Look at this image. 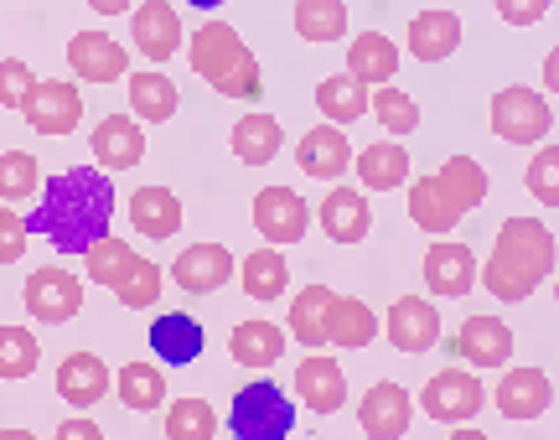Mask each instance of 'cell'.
Listing matches in <instances>:
<instances>
[{
    "label": "cell",
    "instance_id": "49",
    "mask_svg": "<svg viewBox=\"0 0 559 440\" xmlns=\"http://www.w3.org/2000/svg\"><path fill=\"white\" fill-rule=\"evenodd\" d=\"M88 5H94L99 16H120V11H135L140 0H88Z\"/></svg>",
    "mask_w": 559,
    "mask_h": 440
},
{
    "label": "cell",
    "instance_id": "16",
    "mask_svg": "<svg viewBox=\"0 0 559 440\" xmlns=\"http://www.w3.org/2000/svg\"><path fill=\"white\" fill-rule=\"evenodd\" d=\"M68 62H73V73L83 83H115L130 68V52L109 32H79L68 41Z\"/></svg>",
    "mask_w": 559,
    "mask_h": 440
},
{
    "label": "cell",
    "instance_id": "37",
    "mask_svg": "<svg viewBox=\"0 0 559 440\" xmlns=\"http://www.w3.org/2000/svg\"><path fill=\"white\" fill-rule=\"evenodd\" d=\"M296 32L306 41H337L347 32V5L342 0H296Z\"/></svg>",
    "mask_w": 559,
    "mask_h": 440
},
{
    "label": "cell",
    "instance_id": "39",
    "mask_svg": "<svg viewBox=\"0 0 559 440\" xmlns=\"http://www.w3.org/2000/svg\"><path fill=\"white\" fill-rule=\"evenodd\" d=\"M218 436V415L207 400H177L171 415H166V440H213Z\"/></svg>",
    "mask_w": 559,
    "mask_h": 440
},
{
    "label": "cell",
    "instance_id": "1",
    "mask_svg": "<svg viewBox=\"0 0 559 440\" xmlns=\"http://www.w3.org/2000/svg\"><path fill=\"white\" fill-rule=\"evenodd\" d=\"M115 223V181L99 166H73L62 177L41 181V202L32 207L26 228L47 234L58 254H88L99 239H109Z\"/></svg>",
    "mask_w": 559,
    "mask_h": 440
},
{
    "label": "cell",
    "instance_id": "44",
    "mask_svg": "<svg viewBox=\"0 0 559 440\" xmlns=\"http://www.w3.org/2000/svg\"><path fill=\"white\" fill-rule=\"evenodd\" d=\"M528 192L544 207H559V145H544L539 156L528 160Z\"/></svg>",
    "mask_w": 559,
    "mask_h": 440
},
{
    "label": "cell",
    "instance_id": "54",
    "mask_svg": "<svg viewBox=\"0 0 559 440\" xmlns=\"http://www.w3.org/2000/svg\"><path fill=\"white\" fill-rule=\"evenodd\" d=\"M555 296H559V281H555Z\"/></svg>",
    "mask_w": 559,
    "mask_h": 440
},
{
    "label": "cell",
    "instance_id": "14",
    "mask_svg": "<svg viewBox=\"0 0 559 440\" xmlns=\"http://www.w3.org/2000/svg\"><path fill=\"white\" fill-rule=\"evenodd\" d=\"M492 400H498L502 420H539L549 400H555V383H549L544 368H508Z\"/></svg>",
    "mask_w": 559,
    "mask_h": 440
},
{
    "label": "cell",
    "instance_id": "13",
    "mask_svg": "<svg viewBox=\"0 0 559 440\" xmlns=\"http://www.w3.org/2000/svg\"><path fill=\"white\" fill-rule=\"evenodd\" d=\"M88 151L99 160V171H130V166H140V156H145L140 120L135 115H109V120H99L94 135H88Z\"/></svg>",
    "mask_w": 559,
    "mask_h": 440
},
{
    "label": "cell",
    "instance_id": "29",
    "mask_svg": "<svg viewBox=\"0 0 559 440\" xmlns=\"http://www.w3.org/2000/svg\"><path fill=\"white\" fill-rule=\"evenodd\" d=\"M280 145H285L280 120L275 115H264V109H254V115H243V120L234 124V156H239L243 166H264V160H275Z\"/></svg>",
    "mask_w": 559,
    "mask_h": 440
},
{
    "label": "cell",
    "instance_id": "45",
    "mask_svg": "<svg viewBox=\"0 0 559 440\" xmlns=\"http://www.w3.org/2000/svg\"><path fill=\"white\" fill-rule=\"evenodd\" d=\"M32 88H37V79H32V68H26V62L21 58L0 62V109H26Z\"/></svg>",
    "mask_w": 559,
    "mask_h": 440
},
{
    "label": "cell",
    "instance_id": "26",
    "mask_svg": "<svg viewBox=\"0 0 559 440\" xmlns=\"http://www.w3.org/2000/svg\"><path fill=\"white\" fill-rule=\"evenodd\" d=\"M347 73L362 79L368 88H373V83L383 88V83L400 73V47L383 37V32H362V37H353V47H347Z\"/></svg>",
    "mask_w": 559,
    "mask_h": 440
},
{
    "label": "cell",
    "instance_id": "33",
    "mask_svg": "<svg viewBox=\"0 0 559 440\" xmlns=\"http://www.w3.org/2000/svg\"><path fill=\"white\" fill-rule=\"evenodd\" d=\"M177 104H181V94L166 73H130V109H135V120L166 124L177 115Z\"/></svg>",
    "mask_w": 559,
    "mask_h": 440
},
{
    "label": "cell",
    "instance_id": "27",
    "mask_svg": "<svg viewBox=\"0 0 559 440\" xmlns=\"http://www.w3.org/2000/svg\"><path fill=\"white\" fill-rule=\"evenodd\" d=\"M151 347H156V358H166V362H177V368H187V362L202 358L207 337H202V326H198L192 317L171 311V317H156V326H151Z\"/></svg>",
    "mask_w": 559,
    "mask_h": 440
},
{
    "label": "cell",
    "instance_id": "18",
    "mask_svg": "<svg viewBox=\"0 0 559 440\" xmlns=\"http://www.w3.org/2000/svg\"><path fill=\"white\" fill-rule=\"evenodd\" d=\"M296 160L306 177H326L337 181L347 166H353V145L342 135V124H317V130H306L296 145Z\"/></svg>",
    "mask_w": 559,
    "mask_h": 440
},
{
    "label": "cell",
    "instance_id": "31",
    "mask_svg": "<svg viewBox=\"0 0 559 440\" xmlns=\"http://www.w3.org/2000/svg\"><path fill=\"white\" fill-rule=\"evenodd\" d=\"M358 177L368 192H394V187H404V177H409V151L394 141H379V145H362L358 156Z\"/></svg>",
    "mask_w": 559,
    "mask_h": 440
},
{
    "label": "cell",
    "instance_id": "47",
    "mask_svg": "<svg viewBox=\"0 0 559 440\" xmlns=\"http://www.w3.org/2000/svg\"><path fill=\"white\" fill-rule=\"evenodd\" d=\"M549 5H555V0H498V16L508 21V26H539V21L549 16Z\"/></svg>",
    "mask_w": 559,
    "mask_h": 440
},
{
    "label": "cell",
    "instance_id": "11",
    "mask_svg": "<svg viewBox=\"0 0 559 440\" xmlns=\"http://www.w3.org/2000/svg\"><path fill=\"white\" fill-rule=\"evenodd\" d=\"M481 281L477 270V254L466 249V243H430L425 249V285H430V296H445V300H461L472 285Z\"/></svg>",
    "mask_w": 559,
    "mask_h": 440
},
{
    "label": "cell",
    "instance_id": "43",
    "mask_svg": "<svg viewBox=\"0 0 559 440\" xmlns=\"http://www.w3.org/2000/svg\"><path fill=\"white\" fill-rule=\"evenodd\" d=\"M373 115H379V124L389 130V135H409V130L419 124L415 99H409L404 88H389V83H383L379 94H373Z\"/></svg>",
    "mask_w": 559,
    "mask_h": 440
},
{
    "label": "cell",
    "instance_id": "38",
    "mask_svg": "<svg viewBox=\"0 0 559 440\" xmlns=\"http://www.w3.org/2000/svg\"><path fill=\"white\" fill-rule=\"evenodd\" d=\"M41 362V347L26 326H0V379L5 383H21L32 379Z\"/></svg>",
    "mask_w": 559,
    "mask_h": 440
},
{
    "label": "cell",
    "instance_id": "35",
    "mask_svg": "<svg viewBox=\"0 0 559 440\" xmlns=\"http://www.w3.org/2000/svg\"><path fill=\"white\" fill-rule=\"evenodd\" d=\"M285 285H290V264L280 260V249H254V254H243V290L254 300H280L285 296Z\"/></svg>",
    "mask_w": 559,
    "mask_h": 440
},
{
    "label": "cell",
    "instance_id": "19",
    "mask_svg": "<svg viewBox=\"0 0 559 440\" xmlns=\"http://www.w3.org/2000/svg\"><path fill=\"white\" fill-rule=\"evenodd\" d=\"M436 337H440V317L430 300L404 296L389 306V342H394L400 353H430Z\"/></svg>",
    "mask_w": 559,
    "mask_h": 440
},
{
    "label": "cell",
    "instance_id": "25",
    "mask_svg": "<svg viewBox=\"0 0 559 440\" xmlns=\"http://www.w3.org/2000/svg\"><path fill=\"white\" fill-rule=\"evenodd\" d=\"M130 223L145 239H171L181 228V198L171 187H140L130 198Z\"/></svg>",
    "mask_w": 559,
    "mask_h": 440
},
{
    "label": "cell",
    "instance_id": "32",
    "mask_svg": "<svg viewBox=\"0 0 559 440\" xmlns=\"http://www.w3.org/2000/svg\"><path fill=\"white\" fill-rule=\"evenodd\" d=\"M228 353L243 368H270L285 353V332H280L275 321H243V326H234V337H228Z\"/></svg>",
    "mask_w": 559,
    "mask_h": 440
},
{
    "label": "cell",
    "instance_id": "50",
    "mask_svg": "<svg viewBox=\"0 0 559 440\" xmlns=\"http://www.w3.org/2000/svg\"><path fill=\"white\" fill-rule=\"evenodd\" d=\"M544 83H549V88L559 94V47L549 52V58H544Z\"/></svg>",
    "mask_w": 559,
    "mask_h": 440
},
{
    "label": "cell",
    "instance_id": "6",
    "mask_svg": "<svg viewBox=\"0 0 559 440\" xmlns=\"http://www.w3.org/2000/svg\"><path fill=\"white\" fill-rule=\"evenodd\" d=\"M555 124V109L544 104V94H534L528 83H513L492 99V135L508 145H534L549 135Z\"/></svg>",
    "mask_w": 559,
    "mask_h": 440
},
{
    "label": "cell",
    "instance_id": "52",
    "mask_svg": "<svg viewBox=\"0 0 559 440\" xmlns=\"http://www.w3.org/2000/svg\"><path fill=\"white\" fill-rule=\"evenodd\" d=\"M445 440H487L481 430H456V436H445Z\"/></svg>",
    "mask_w": 559,
    "mask_h": 440
},
{
    "label": "cell",
    "instance_id": "34",
    "mask_svg": "<svg viewBox=\"0 0 559 440\" xmlns=\"http://www.w3.org/2000/svg\"><path fill=\"white\" fill-rule=\"evenodd\" d=\"M337 290L326 285H306L296 300H290V337L306 342V347H321L326 342V311H332Z\"/></svg>",
    "mask_w": 559,
    "mask_h": 440
},
{
    "label": "cell",
    "instance_id": "10",
    "mask_svg": "<svg viewBox=\"0 0 559 440\" xmlns=\"http://www.w3.org/2000/svg\"><path fill=\"white\" fill-rule=\"evenodd\" d=\"M83 306V285L79 275H68V270H58V264H47V270H37L32 281H26V311L37 321H47V326H62V321H73Z\"/></svg>",
    "mask_w": 559,
    "mask_h": 440
},
{
    "label": "cell",
    "instance_id": "22",
    "mask_svg": "<svg viewBox=\"0 0 559 440\" xmlns=\"http://www.w3.org/2000/svg\"><path fill=\"white\" fill-rule=\"evenodd\" d=\"M58 394L73 404V409L99 404L104 394H109V368H104V358H94V353H68L58 368Z\"/></svg>",
    "mask_w": 559,
    "mask_h": 440
},
{
    "label": "cell",
    "instance_id": "15",
    "mask_svg": "<svg viewBox=\"0 0 559 440\" xmlns=\"http://www.w3.org/2000/svg\"><path fill=\"white\" fill-rule=\"evenodd\" d=\"M171 275L187 296H213L228 285L234 275V254L223 249V243H192V249H181L177 264H171Z\"/></svg>",
    "mask_w": 559,
    "mask_h": 440
},
{
    "label": "cell",
    "instance_id": "3",
    "mask_svg": "<svg viewBox=\"0 0 559 440\" xmlns=\"http://www.w3.org/2000/svg\"><path fill=\"white\" fill-rule=\"evenodd\" d=\"M481 198H487V171L472 156H451L440 171L409 187V218L425 234H451Z\"/></svg>",
    "mask_w": 559,
    "mask_h": 440
},
{
    "label": "cell",
    "instance_id": "7",
    "mask_svg": "<svg viewBox=\"0 0 559 440\" xmlns=\"http://www.w3.org/2000/svg\"><path fill=\"white\" fill-rule=\"evenodd\" d=\"M254 228L270 249H285V243H300L306 228H311V207L300 192L290 187H260L254 192Z\"/></svg>",
    "mask_w": 559,
    "mask_h": 440
},
{
    "label": "cell",
    "instance_id": "20",
    "mask_svg": "<svg viewBox=\"0 0 559 440\" xmlns=\"http://www.w3.org/2000/svg\"><path fill=\"white\" fill-rule=\"evenodd\" d=\"M368 228H373V213H368V198H362V192L337 187V192L321 198V234H326V239L358 243V239H368Z\"/></svg>",
    "mask_w": 559,
    "mask_h": 440
},
{
    "label": "cell",
    "instance_id": "30",
    "mask_svg": "<svg viewBox=\"0 0 559 440\" xmlns=\"http://www.w3.org/2000/svg\"><path fill=\"white\" fill-rule=\"evenodd\" d=\"M317 109L332 124H347V120H362V109H373V94H368V83L353 79V73H332V79L317 88Z\"/></svg>",
    "mask_w": 559,
    "mask_h": 440
},
{
    "label": "cell",
    "instance_id": "42",
    "mask_svg": "<svg viewBox=\"0 0 559 440\" xmlns=\"http://www.w3.org/2000/svg\"><path fill=\"white\" fill-rule=\"evenodd\" d=\"M41 192V171L37 160L26 156V151H0V198L5 202H21Z\"/></svg>",
    "mask_w": 559,
    "mask_h": 440
},
{
    "label": "cell",
    "instance_id": "53",
    "mask_svg": "<svg viewBox=\"0 0 559 440\" xmlns=\"http://www.w3.org/2000/svg\"><path fill=\"white\" fill-rule=\"evenodd\" d=\"M187 5H198V11H213V5H228V0H187Z\"/></svg>",
    "mask_w": 559,
    "mask_h": 440
},
{
    "label": "cell",
    "instance_id": "8",
    "mask_svg": "<svg viewBox=\"0 0 559 440\" xmlns=\"http://www.w3.org/2000/svg\"><path fill=\"white\" fill-rule=\"evenodd\" d=\"M481 404H487V389H481V379L466 373V368H445V373H436V379L419 389V409H425L430 420H445V425L472 420Z\"/></svg>",
    "mask_w": 559,
    "mask_h": 440
},
{
    "label": "cell",
    "instance_id": "28",
    "mask_svg": "<svg viewBox=\"0 0 559 440\" xmlns=\"http://www.w3.org/2000/svg\"><path fill=\"white\" fill-rule=\"evenodd\" d=\"M379 337V317L368 311V300L358 296H337L332 300V311H326V342H337V347H368V342Z\"/></svg>",
    "mask_w": 559,
    "mask_h": 440
},
{
    "label": "cell",
    "instance_id": "51",
    "mask_svg": "<svg viewBox=\"0 0 559 440\" xmlns=\"http://www.w3.org/2000/svg\"><path fill=\"white\" fill-rule=\"evenodd\" d=\"M0 440H37L32 430H0Z\"/></svg>",
    "mask_w": 559,
    "mask_h": 440
},
{
    "label": "cell",
    "instance_id": "2",
    "mask_svg": "<svg viewBox=\"0 0 559 440\" xmlns=\"http://www.w3.org/2000/svg\"><path fill=\"white\" fill-rule=\"evenodd\" d=\"M549 275H555V234L539 218H502L498 243H492L487 270H481L487 290L498 300H508V306H519Z\"/></svg>",
    "mask_w": 559,
    "mask_h": 440
},
{
    "label": "cell",
    "instance_id": "4",
    "mask_svg": "<svg viewBox=\"0 0 559 440\" xmlns=\"http://www.w3.org/2000/svg\"><path fill=\"white\" fill-rule=\"evenodd\" d=\"M192 68H198V79H207L218 88L223 99H260V88H264L260 62H254V52L243 47L228 21L198 26V37H192Z\"/></svg>",
    "mask_w": 559,
    "mask_h": 440
},
{
    "label": "cell",
    "instance_id": "21",
    "mask_svg": "<svg viewBox=\"0 0 559 440\" xmlns=\"http://www.w3.org/2000/svg\"><path fill=\"white\" fill-rule=\"evenodd\" d=\"M130 32H135V47L151 62H166L181 47V21L166 0H145V5H135V26H130Z\"/></svg>",
    "mask_w": 559,
    "mask_h": 440
},
{
    "label": "cell",
    "instance_id": "40",
    "mask_svg": "<svg viewBox=\"0 0 559 440\" xmlns=\"http://www.w3.org/2000/svg\"><path fill=\"white\" fill-rule=\"evenodd\" d=\"M130 260H135V249H130L124 239H115V234H109V239H99L88 254H83V264H88V281L109 285V290L120 285V275L130 270Z\"/></svg>",
    "mask_w": 559,
    "mask_h": 440
},
{
    "label": "cell",
    "instance_id": "41",
    "mask_svg": "<svg viewBox=\"0 0 559 440\" xmlns=\"http://www.w3.org/2000/svg\"><path fill=\"white\" fill-rule=\"evenodd\" d=\"M160 275L166 270H156V260H130V270L120 275V285H115V296L124 300V306H135V311H145V306H156L160 296Z\"/></svg>",
    "mask_w": 559,
    "mask_h": 440
},
{
    "label": "cell",
    "instance_id": "24",
    "mask_svg": "<svg viewBox=\"0 0 559 440\" xmlns=\"http://www.w3.org/2000/svg\"><path fill=\"white\" fill-rule=\"evenodd\" d=\"M456 47H461V16H451V11H419L409 21V58L445 62Z\"/></svg>",
    "mask_w": 559,
    "mask_h": 440
},
{
    "label": "cell",
    "instance_id": "36",
    "mask_svg": "<svg viewBox=\"0 0 559 440\" xmlns=\"http://www.w3.org/2000/svg\"><path fill=\"white\" fill-rule=\"evenodd\" d=\"M115 383H120V404L124 409H140V415H151L166 400V379H160L156 362H124Z\"/></svg>",
    "mask_w": 559,
    "mask_h": 440
},
{
    "label": "cell",
    "instance_id": "46",
    "mask_svg": "<svg viewBox=\"0 0 559 440\" xmlns=\"http://www.w3.org/2000/svg\"><path fill=\"white\" fill-rule=\"evenodd\" d=\"M26 218H21L16 207H0V264H16L26 254Z\"/></svg>",
    "mask_w": 559,
    "mask_h": 440
},
{
    "label": "cell",
    "instance_id": "17",
    "mask_svg": "<svg viewBox=\"0 0 559 440\" xmlns=\"http://www.w3.org/2000/svg\"><path fill=\"white\" fill-rule=\"evenodd\" d=\"M456 353L472 368H508L513 358V332H508V321L502 317H466L456 337Z\"/></svg>",
    "mask_w": 559,
    "mask_h": 440
},
{
    "label": "cell",
    "instance_id": "5",
    "mask_svg": "<svg viewBox=\"0 0 559 440\" xmlns=\"http://www.w3.org/2000/svg\"><path fill=\"white\" fill-rule=\"evenodd\" d=\"M228 425H234V436L239 440H285L290 436V425H296V404L280 394V383L254 379L249 389H239Z\"/></svg>",
    "mask_w": 559,
    "mask_h": 440
},
{
    "label": "cell",
    "instance_id": "48",
    "mask_svg": "<svg viewBox=\"0 0 559 440\" xmlns=\"http://www.w3.org/2000/svg\"><path fill=\"white\" fill-rule=\"evenodd\" d=\"M58 440H104V430L94 420H62L58 425Z\"/></svg>",
    "mask_w": 559,
    "mask_h": 440
},
{
    "label": "cell",
    "instance_id": "12",
    "mask_svg": "<svg viewBox=\"0 0 559 440\" xmlns=\"http://www.w3.org/2000/svg\"><path fill=\"white\" fill-rule=\"evenodd\" d=\"M409 420H415V404H409V394H404L400 383H373L368 394H362V409H358V425L368 440H400L404 430H409Z\"/></svg>",
    "mask_w": 559,
    "mask_h": 440
},
{
    "label": "cell",
    "instance_id": "9",
    "mask_svg": "<svg viewBox=\"0 0 559 440\" xmlns=\"http://www.w3.org/2000/svg\"><path fill=\"white\" fill-rule=\"evenodd\" d=\"M21 115L32 120L37 135H73L83 120V99L68 79H37V88H32V99H26Z\"/></svg>",
    "mask_w": 559,
    "mask_h": 440
},
{
    "label": "cell",
    "instance_id": "23",
    "mask_svg": "<svg viewBox=\"0 0 559 440\" xmlns=\"http://www.w3.org/2000/svg\"><path fill=\"white\" fill-rule=\"evenodd\" d=\"M296 394L317 415H337L342 404H347V379H342L337 358H306L296 368Z\"/></svg>",
    "mask_w": 559,
    "mask_h": 440
}]
</instances>
